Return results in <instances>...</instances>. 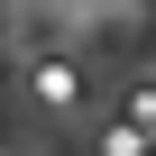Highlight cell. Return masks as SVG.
Returning a JSON list of instances; mask_svg holds the SVG:
<instances>
[{
	"mask_svg": "<svg viewBox=\"0 0 156 156\" xmlns=\"http://www.w3.org/2000/svg\"><path fill=\"white\" fill-rule=\"evenodd\" d=\"M28 92H37V110H73V101H83V73H73L64 55H37L28 64Z\"/></svg>",
	"mask_w": 156,
	"mask_h": 156,
	"instance_id": "1",
	"label": "cell"
}]
</instances>
